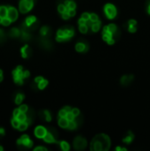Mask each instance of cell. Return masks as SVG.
<instances>
[{
  "mask_svg": "<svg viewBox=\"0 0 150 151\" xmlns=\"http://www.w3.org/2000/svg\"><path fill=\"white\" fill-rule=\"evenodd\" d=\"M95 140L99 141L102 145H103V150L107 151L109 150L110 149V146H111V141L109 139V137L107 135H104V134H100V135H97L95 137Z\"/></svg>",
  "mask_w": 150,
  "mask_h": 151,
  "instance_id": "1",
  "label": "cell"
},
{
  "mask_svg": "<svg viewBox=\"0 0 150 151\" xmlns=\"http://www.w3.org/2000/svg\"><path fill=\"white\" fill-rule=\"evenodd\" d=\"M12 76L15 81V82L19 85H21L23 83V71L21 66H18L13 72H12Z\"/></svg>",
  "mask_w": 150,
  "mask_h": 151,
  "instance_id": "2",
  "label": "cell"
},
{
  "mask_svg": "<svg viewBox=\"0 0 150 151\" xmlns=\"http://www.w3.org/2000/svg\"><path fill=\"white\" fill-rule=\"evenodd\" d=\"M104 12L108 19H114L117 15V10L114 5L111 4H107L104 6Z\"/></svg>",
  "mask_w": 150,
  "mask_h": 151,
  "instance_id": "3",
  "label": "cell"
},
{
  "mask_svg": "<svg viewBox=\"0 0 150 151\" xmlns=\"http://www.w3.org/2000/svg\"><path fill=\"white\" fill-rule=\"evenodd\" d=\"M73 144H74L75 150H84L87 147V141L85 139H83L82 137H77V138H75V140L73 142Z\"/></svg>",
  "mask_w": 150,
  "mask_h": 151,
  "instance_id": "4",
  "label": "cell"
},
{
  "mask_svg": "<svg viewBox=\"0 0 150 151\" xmlns=\"http://www.w3.org/2000/svg\"><path fill=\"white\" fill-rule=\"evenodd\" d=\"M18 145H23L26 148H31L33 146V142L29 139L27 135H23L20 139L17 141Z\"/></svg>",
  "mask_w": 150,
  "mask_h": 151,
  "instance_id": "5",
  "label": "cell"
},
{
  "mask_svg": "<svg viewBox=\"0 0 150 151\" xmlns=\"http://www.w3.org/2000/svg\"><path fill=\"white\" fill-rule=\"evenodd\" d=\"M7 17L11 20L15 21L18 18V12L14 7L8 6V12H7Z\"/></svg>",
  "mask_w": 150,
  "mask_h": 151,
  "instance_id": "6",
  "label": "cell"
},
{
  "mask_svg": "<svg viewBox=\"0 0 150 151\" xmlns=\"http://www.w3.org/2000/svg\"><path fill=\"white\" fill-rule=\"evenodd\" d=\"M47 134V130L45 127H37L34 130V134L37 138H42L46 135Z\"/></svg>",
  "mask_w": 150,
  "mask_h": 151,
  "instance_id": "7",
  "label": "cell"
},
{
  "mask_svg": "<svg viewBox=\"0 0 150 151\" xmlns=\"http://www.w3.org/2000/svg\"><path fill=\"white\" fill-rule=\"evenodd\" d=\"M56 137L50 133V132H47L46 135L43 137V140L45 142H48V143H54V142H56Z\"/></svg>",
  "mask_w": 150,
  "mask_h": 151,
  "instance_id": "8",
  "label": "cell"
},
{
  "mask_svg": "<svg viewBox=\"0 0 150 151\" xmlns=\"http://www.w3.org/2000/svg\"><path fill=\"white\" fill-rule=\"evenodd\" d=\"M68 124H69V120L65 117V118H59L58 120V125L60 127L62 128H66L68 127Z\"/></svg>",
  "mask_w": 150,
  "mask_h": 151,
  "instance_id": "9",
  "label": "cell"
},
{
  "mask_svg": "<svg viewBox=\"0 0 150 151\" xmlns=\"http://www.w3.org/2000/svg\"><path fill=\"white\" fill-rule=\"evenodd\" d=\"M19 11L20 12L22 13H26L29 11V9L27 8V4H26V0H21L19 2Z\"/></svg>",
  "mask_w": 150,
  "mask_h": 151,
  "instance_id": "10",
  "label": "cell"
},
{
  "mask_svg": "<svg viewBox=\"0 0 150 151\" xmlns=\"http://www.w3.org/2000/svg\"><path fill=\"white\" fill-rule=\"evenodd\" d=\"M76 50L79 52H83L85 50H87L88 49H86V44H84L83 42H79L76 44Z\"/></svg>",
  "mask_w": 150,
  "mask_h": 151,
  "instance_id": "11",
  "label": "cell"
},
{
  "mask_svg": "<svg viewBox=\"0 0 150 151\" xmlns=\"http://www.w3.org/2000/svg\"><path fill=\"white\" fill-rule=\"evenodd\" d=\"M8 12V6H0V17L4 18L7 17Z\"/></svg>",
  "mask_w": 150,
  "mask_h": 151,
  "instance_id": "12",
  "label": "cell"
},
{
  "mask_svg": "<svg viewBox=\"0 0 150 151\" xmlns=\"http://www.w3.org/2000/svg\"><path fill=\"white\" fill-rule=\"evenodd\" d=\"M36 21V19H35V17L34 16H29V17H27V19H26V24L28 26V27H30L31 25H33L34 22Z\"/></svg>",
  "mask_w": 150,
  "mask_h": 151,
  "instance_id": "13",
  "label": "cell"
},
{
  "mask_svg": "<svg viewBox=\"0 0 150 151\" xmlns=\"http://www.w3.org/2000/svg\"><path fill=\"white\" fill-rule=\"evenodd\" d=\"M100 27H101V22H100L99 20L96 21V22H94L93 25H92V27H91L92 31H93V32H97V31L100 29Z\"/></svg>",
  "mask_w": 150,
  "mask_h": 151,
  "instance_id": "14",
  "label": "cell"
},
{
  "mask_svg": "<svg viewBox=\"0 0 150 151\" xmlns=\"http://www.w3.org/2000/svg\"><path fill=\"white\" fill-rule=\"evenodd\" d=\"M132 79H133V76L131 75V76H124L122 79H121V83L123 84V85H126V84H128L131 81H132Z\"/></svg>",
  "mask_w": 150,
  "mask_h": 151,
  "instance_id": "15",
  "label": "cell"
},
{
  "mask_svg": "<svg viewBox=\"0 0 150 151\" xmlns=\"http://www.w3.org/2000/svg\"><path fill=\"white\" fill-rule=\"evenodd\" d=\"M10 35L11 36H13V37H18L20 35V31L18 28H15L14 27V28H12V29L10 30Z\"/></svg>",
  "mask_w": 150,
  "mask_h": 151,
  "instance_id": "16",
  "label": "cell"
},
{
  "mask_svg": "<svg viewBox=\"0 0 150 151\" xmlns=\"http://www.w3.org/2000/svg\"><path fill=\"white\" fill-rule=\"evenodd\" d=\"M113 37V34L111 32H107V33H103V38L105 42H108L110 39H111Z\"/></svg>",
  "mask_w": 150,
  "mask_h": 151,
  "instance_id": "17",
  "label": "cell"
},
{
  "mask_svg": "<svg viewBox=\"0 0 150 151\" xmlns=\"http://www.w3.org/2000/svg\"><path fill=\"white\" fill-rule=\"evenodd\" d=\"M60 147L64 151H68L70 150V146L66 142H60Z\"/></svg>",
  "mask_w": 150,
  "mask_h": 151,
  "instance_id": "18",
  "label": "cell"
},
{
  "mask_svg": "<svg viewBox=\"0 0 150 151\" xmlns=\"http://www.w3.org/2000/svg\"><path fill=\"white\" fill-rule=\"evenodd\" d=\"M27 127H28V124H27L26 121H24V122H20V124H19V126L18 129H19V131H25V130L27 128Z\"/></svg>",
  "mask_w": 150,
  "mask_h": 151,
  "instance_id": "19",
  "label": "cell"
},
{
  "mask_svg": "<svg viewBox=\"0 0 150 151\" xmlns=\"http://www.w3.org/2000/svg\"><path fill=\"white\" fill-rule=\"evenodd\" d=\"M21 53H22V57L23 58H27L28 55V46L26 45L21 49Z\"/></svg>",
  "mask_w": 150,
  "mask_h": 151,
  "instance_id": "20",
  "label": "cell"
},
{
  "mask_svg": "<svg viewBox=\"0 0 150 151\" xmlns=\"http://www.w3.org/2000/svg\"><path fill=\"white\" fill-rule=\"evenodd\" d=\"M48 85V81H46V80H42L41 82H39L38 83V88H40V89H43L44 88H46V86Z\"/></svg>",
  "mask_w": 150,
  "mask_h": 151,
  "instance_id": "21",
  "label": "cell"
},
{
  "mask_svg": "<svg viewBox=\"0 0 150 151\" xmlns=\"http://www.w3.org/2000/svg\"><path fill=\"white\" fill-rule=\"evenodd\" d=\"M17 119H18L20 122H24V121H26V119H27V115H26V113H24V112H20V113L19 114V116L17 117Z\"/></svg>",
  "mask_w": 150,
  "mask_h": 151,
  "instance_id": "22",
  "label": "cell"
},
{
  "mask_svg": "<svg viewBox=\"0 0 150 151\" xmlns=\"http://www.w3.org/2000/svg\"><path fill=\"white\" fill-rule=\"evenodd\" d=\"M20 124V121L17 119V118H13V119L11 120V125L14 128H18Z\"/></svg>",
  "mask_w": 150,
  "mask_h": 151,
  "instance_id": "23",
  "label": "cell"
},
{
  "mask_svg": "<svg viewBox=\"0 0 150 151\" xmlns=\"http://www.w3.org/2000/svg\"><path fill=\"white\" fill-rule=\"evenodd\" d=\"M23 98H24V96H23L22 94H18V95L16 96V98H15V103H16L17 104H19L22 102Z\"/></svg>",
  "mask_w": 150,
  "mask_h": 151,
  "instance_id": "24",
  "label": "cell"
},
{
  "mask_svg": "<svg viewBox=\"0 0 150 151\" xmlns=\"http://www.w3.org/2000/svg\"><path fill=\"white\" fill-rule=\"evenodd\" d=\"M77 127V123L75 120H72V121H69V124H68V128L71 129V130H73Z\"/></svg>",
  "mask_w": 150,
  "mask_h": 151,
  "instance_id": "25",
  "label": "cell"
},
{
  "mask_svg": "<svg viewBox=\"0 0 150 151\" xmlns=\"http://www.w3.org/2000/svg\"><path fill=\"white\" fill-rule=\"evenodd\" d=\"M11 20L8 17H4V18H3L1 24H3L4 26H9L11 24Z\"/></svg>",
  "mask_w": 150,
  "mask_h": 151,
  "instance_id": "26",
  "label": "cell"
},
{
  "mask_svg": "<svg viewBox=\"0 0 150 151\" xmlns=\"http://www.w3.org/2000/svg\"><path fill=\"white\" fill-rule=\"evenodd\" d=\"M88 27L87 26V24L85 25H80V31L83 34L87 33L88 32Z\"/></svg>",
  "mask_w": 150,
  "mask_h": 151,
  "instance_id": "27",
  "label": "cell"
},
{
  "mask_svg": "<svg viewBox=\"0 0 150 151\" xmlns=\"http://www.w3.org/2000/svg\"><path fill=\"white\" fill-rule=\"evenodd\" d=\"M129 134H130V136H127L126 138H125V139L123 140V142H126V143H130V142L133 141V135L132 134V133L130 132Z\"/></svg>",
  "mask_w": 150,
  "mask_h": 151,
  "instance_id": "28",
  "label": "cell"
},
{
  "mask_svg": "<svg viewBox=\"0 0 150 151\" xmlns=\"http://www.w3.org/2000/svg\"><path fill=\"white\" fill-rule=\"evenodd\" d=\"M57 10H58V12H59L60 13H64L65 12H66L67 8H66V6H65V4H59Z\"/></svg>",
  "mask_w": 150,
  "mask_h": 151,
  "instance_id": "29",
  "label": "cell"
},
{
  "mask_svg": "<svg viewBox=\"0 0 150 151\" xmlns=\"http://www.w3.org/2000/svg\"><path fill=\"white\" fill-rule=\"evenodd\" d=\"M109 30H110L111 33L114 34V33L117 32V27H116L114 24H110V25H109Z\"/></svg>",
  "mask_w": 150,
  "mask_h": 151,
  "instance_id": "30",
  "label": "cell"
},
{
  "mask_svg": "<svg viewBox=\"0 0 150 151\" xmlns=\"http://www.w3.org/2000/svg\"><path fill=\"white\" fill-rule=\"evenodd\" d=\"M44 112V119L48 121V122H50V120H51V116H50V113L48 111H43Z\"/></svg>",
  "mask_w": 150,
  "mask_h": 151,
  "instance_id": "31",
  "label": "cell"
},
{
  "mask_svg": "<svg viewBox=\"0 0 150 151\" xmlns=\"http://www.w3.org/2000/svg\"><path fill=\"white\" fill-rule=\"evenodd\" d=\"M69 121H72V120H74L75 119V116L72 114V111H70V112H67V115H66V117H65Z\"/></svg>",
  "mask_w": 150,
  "mask_h": 151,
  "instance_id": "32",
  "label": "cell"
},
{
  "mask_svg": "<svg viewBox=\"0 0 150 151\" xmlns=\"http://www.w3.org/2000/svg\"><path fill=\"white\" fill-rule=\"evenodd\" d=\"M66 8L67 9H75L76 8V4L73 1H70L68 5L66 6Z\"/></svg>",
  "mask_w": 150,
  "mask_h": 151,
  "instance_id": "33",
  "label": "cell"
},
{
  "mask_svg": "<svg viewBox=\"0 0 150 151\" xmlns=\"http://www.w3.org/2000/svg\"><path fill=\"white\" fill-rule=\"evenodd\" d=\"M48 33H49V27H43L41 28V34H42V35H46Z\"/></svg>",
  "mask_w": 150,
  "mask_h": 151,
  "instance_id": "34",
  "label": "cell"
},
{
  "mask_svg": "<svg viewBox=\"0 0 150 151\" xmlns=\"http://www.w3.org/2000/svg\"><path fill=\"white\" fill-rule=\"evenodd\" d=\"M19 109V111H20V112H24V113H27V111H28V108H27V106L26 104L21 105Z\"/></svg>",
  "mask_w": 150,
  "mask_h": 151,
  "instance_id": "35",
  "label": "cell"
},
{
  "mask_svg": "<svg viewBox=\"0 0 150 151\" xmlns=\"http://www.w3.org/2000/svg\"><path fill=\"white\" fill-rule=\"evenodd\" d=\"M90 19H91L93 22H96V21H98V20H99L98 16H97L96 14H95V13L90 14Z\"/></svg>",
  "mask_w": 150,
  "mask_h": 151,
  "instance_id": "36",
  "label": "cell"
},
{
  "mask_svg": "<svg viewBox=\"0 0 150 151\" xmlns=\"http://www.w3.org/2000/svg\"><path fill=\"white\" fill-rule=\"evenodd\" d=\"M66 115H67V111H66L65 109L61 110V111H59V113H58L59 118H65V117H66Z\"/></svg>",
  "mask_w": 150,
  "mask_h": 151,
  "instance_id": "37",
  "label": "cell"
},
{
  "mask_svg": "<svg viewBox=\"0 0 150 151\" xmlns=\"http://www.w3.org/2000/svg\"><path fill=\"white\" fill-rule=\"evenodd\" d=\"M81 18L84 19L85 20H88V19H90V14L88 13V12H84V13L81 15Z\"/></svg>",
  "mask_w": 150,
  "mask_h": 151,
  "instance_id": "38",
  "label": "cell"
},
{
  "mask_svg": "<svg viewBox=\"0 0 150 151\" xmlns=\"http://www.w3.org/2000/svg\"><path fill=\"white\" fill-rule=\"evenodd\" d=\"M65 31H64V29H59L58 31H57V36H61V37H64L65 38Z\"/></svg>",
  "mask_w": 150,
  "mask_h": 151,
  "instance_id": "39",
  "label": "cell"
},
{
  "mask_svg": "<svg viewBox=\"0 0 150 151\" xmlns=\"http://www.w3.org/2000/svg\"><path fill=\"white\" fill-rule=\"evenodd\" d=\"M70 17H71V16H70V14H69V12H68L67 11L65 12L64 13H62V18H63L64 19H68Z\"/></svg>",
  "mask_w": 150,
  "mask_h": 151,
  "instance_id": "40",
  "label": "cell"
},
{
  "mask_svg": "<svg viewBox=\"0 0 150 151\" xmlns=\"http://www.w3.org/2000/svg\"><path fill=\"white\" fill-rule=\"evenodd\" d=\"M68 12H69V14H70V16L71 17H73L75 14H76V12H75V9H67L66 10Z\"/></svg>",
  "mask_w": 150,
  "mask_h": 151,
  "instance_id": "41",
  "label": "cell"
},
{
  "mask_svg": "<svg viewBox=\"0 0 150 151\" xmlns=\"http://www.w3.org/2000/svg\"><path fill=\"white\" fill-rule=\"evenodd\" d=\"M72 114H73L75 117H78V116L80 115V111H79V109H77V108L72 109Z\"/></svg>",
  "mask_w": 150,
  "mask_h": 151,
  "instance_id": "42",
  "label": "cell"
},
{
  "mask_svg": "<svg viewBox=\"0 0 150 151\" xmlns=\"http://www.w3.org/2000/svg\"><path fill=\"white\" fill-rule=\"evenodd\" d=\"M20 113V111L19 109H15L14 111H13V118H17L19 116V114Z\"/></svg>",
  "mask_w": 150,
  "mask_h": 151,
  "instance_id": "43",
  "label": "cell"
},
{
  "mask_svg": "<svg viewBox=\"0 0 150 151\" xmlns=\"http://www.w3.org/2000/svg\"><path fill=\"white\" fill-rule=\"evenodd\" d=\"M87 23V20H85L84 19H79V25H85Z\"/></svg>",
  "mask_w": 150,
  "mask_h": 151,
  "instance_id": "44",
  "label": "cell"
},
{
  "mask_svg": "<svg viewBox=\"0 0 150 151\" xmlns=\"http://www.w3.org/2000/svg\"><path fill=\"white\" fill-rule=\"evenodd\" d=\"M129 31L132 33H134L136 31V27L135 26H129Z\"/></svg>",
  "mask_w": 150,
  "mask_h": 151,
  "instance_id": "45",
  "label": "cell"
},
{
  "mask_svg": "<svg viewBox=\"0 0 150 151\" xmlns=\"http://www.w3.org/2000/svg\"><path fill=\"white\" fill-rule=\"evenodd\" d=\"M136 24H137L136 20H134V19L129 20V26H136Z\"/></svg>",
  "mask_w": 150,
  "mask_h": 151,
  "instance_id": "46",
  "label": "cell"
},
{
  "mask_svg": "<svg viewBox=\"0 0 150 151\" xmlns=\"http://www.w3.org/2000/svg\"><path fill=\"white\" fill-rule=\"evenodd\" d=\"M42 80H43V78L41 77V76H39V77H36V78L34 79V81H35L36 83H39V82H41Z\"/></svg>",
  "mask_w": 150,
  "mask_h": 151,
  "instance_id": "47",
  "label": "cell"
},
{
  "mask_svg": "<svg viewBox=\"0 0 150 151\" xmlns=\"http://www.w3.org/2000/svg\"><path fill=\"white\" fill-rule=\"evenodd\" d=\"M39 150H42V151H46L47 149L46 148H43V147H37L34 149V151H39Z\"/></svg>",
  "mask_w": 150,
  "mask_h": 151,
  "instance_id": "48",
  "label": "cell"
},
{
  "mask_svg": "<svg viewBox=\"0 0 150 151\" xmlns=\"http://www.w3.org/2000/svg\"><path fill=\"white\" fill-rule=\"evenodd\" d=\"M93 23H94V22H93L91 19H88V20H87V23H86V24H87L88 27H92Z\"/></svg>",
  "mask_w": 150,
  "mask_h": 151,
  "instance_id": "49",
  "label": "cell"
},
{
  "mask_svg": "<svg viewBox=\"0 0 150 151\" xmlns=\"http://www.w3.org/2000/svg\"><path fill=\"white\" fill-rule=\"evenodd\" d=\"M28 76H29V72H28V71L23 72V77H24V79H25V78H27Z\"/></svg>",
  "mask_w": 150,
  "mask_h": 151,
  "instance_id": "50",
  "label": "cell"
},
{
  "mask_svg": "<svg viewBox=\"0 0 150 151\" xmlns=\"http://www.w3.org/2000/svg\"><path fill=\"white\" fill-rule=\"evenodd\" d=\"M107 42H108L110 45H111V44H114V42H115V40H114V38L112 37V38H111V39H110V40H109Z\"/></svg>",
  "mask_w": 150,
  "mask_h": 151,
  "instance_id": "51",
  "label": "cell"
},
{
  "mask_svg": "<svg viewBox=\"0 0 150 151\" xmlns=\"http://www.w3.org/2000/svg\"><path fill=\"white\" fill-rule=\"evenodd\" d=\"M107 32H110V30H109V26H105V27H103V33H107Z\"/></svg>",
  "mask_w": 150,
  "mask_h": 151,
  "instance_id": "52",
  "label": "cell"
},
{
  "mask_svg": "<svg viewBox=\"0 0 150 151\" xmlns=\"http://www.w3.org/2000/svg\"><path fill=\"white\" fill-rule=\"evenodd\" d=\"M64 109H65L67 112H70V111H72V109L71 107H69V106H65Z\"/></svg>",
  "mask_w": 150,
  "mask_h": 151,
  "instance_id": "53",
  "label": "cell"
},
{
  "mask_svg": "<svg viewBox=\"0 0 150 151\" xmlns=\"http://www.w3.org/2000/svg\"><path fill=\"white\" fill-rule=\"evenodd\" d=\"M4 130L3 128H0V135H4Z\"/></svg>",
  "mask_w": 150,
  "mask_h": 151,
  "instance_id": "54",
  "label": "cell"
},
{
  "mask_svg": "<svg viewBox=\"0 0 150 151\" xmlns=\"http://www.w3.org/2000/svg\"><path fill=\"white\" fill-rule=\"evenodd\" d=\"M4 37V32L2 29H0V38H3Z\"/></svg>",
  "mask_w": 150,
  "mask_h": 151,
  "instance_id": "55",
  "label": "cell"
},
{
  "mask_svg": "<svg viewBox=\"0 0 150 151\" xmlns=\"http://www.w3.org/2000/svg\"><path fill=\"white\" fill-rule=\"evenodd\" d=\"M3 80V75H0V81H2Z\"/></svg>",
  "mask_w": 150,
  "mask_h": 151,
  "instance_id": "56",
  "label": "cell"
},
{
  "mask_svg": "<svg viewBox=\"0 0 150 151\" xmlns=\"http://www.w3.org/2000/svg\"><path fill=\"white\" fill-rule=\"evenodd\" d=\"M2 19H3V18H2V17H0V24L2 23Z\"/></svg>",
  "mask_w": 150,
  "mask_h": 151,
  "instance_id": "57",
  "label": "cell"
},
{
  "mask_svg": "<svg viewBox=\"0 0 150 151\" xmlns=\"http://www.w3.org/2000/svg\"><path fill=\"white\" fill-rule=\"evenodd\" d=\"M149 13L150 14V4H149Z\"/></svg>",
  "mask_w": 150,
  "mask_h": 151,
  "instance_id": "58",
  "label": "cell"
},
{
  "mask_svg": "<svg viewBox=\"0 0 150 151\" xmlns=\"http://www.w3.org/2000/svg\"><path fill=\"white\" fill-rule=\"evenodd\" d=\"M3 150V148H2V147H0V151H2Z\"/></svg>",
  "mask_w": 150,
  "mask_h": 151,
  "instance_id": "59",
  "label": "cell"
}]
</instances>
